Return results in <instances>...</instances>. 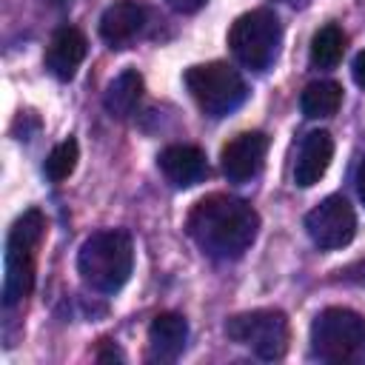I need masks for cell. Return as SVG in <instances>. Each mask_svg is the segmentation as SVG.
Listing matches in <instances>:
<instances>
[{
    "label": "cell",
    "instance_id": "obj_1",
    "mask_svg": "<svg viewBox=\"0 0 365 365\" xmlns=\"http://www.w3.org/2000/svg\"><path fill=\"white\" fill-rule=\"evenodd\" d=\"M259 214L251 202L231 194H208L197 200L185 217V234L214 259H240L257 240Z\"/></svg>",
    "mask_w": 365,
    "mask_h": 365
},
{
    "label": "cell",
    "instance_id": "obj_2",
    "mask_svg": "<svg viewBox=\"0 0 365 365\" xmlns=\"http://www.w3.org/2000/svg\"><path fill=\"white\" fill-rule=\"evenodd\" d=\"M134 268V242L125 231H94L77 251L80 279L97 294H117Z\"/></svg>",
    "mask_w": 365,
    "mask_h": 365
},
{
    "label": "cell",
    "instance_id": "obj_3",
    "mask_svg": "<svg viewBox=\"0 0 365 365\" xmlns=\"http://www.w3.org/2000/svg\"><path fill=\"white\" fill-rule=\"evenodd\" d=\"M46 217L40 208L23 211L6 240V277H3V305L14 308L23 302L34 288V268H37V248L46 237Z\"/></svg>",
    "mask_w": 365,
    "mask_h": 365
},
{
    "label": "cell",
    "instance_id": "obj_4",
    "mask_svg": "<svg viewBox=\"0 0 365 365\" xmlns=\"http://www.w3.org/2000/svg\"><path fill=\"white\" fill-rule=\"evenodd\" d=\"M311 354L322 362L365 365V317L351 308H325L311 322Z\"/></svg>",
    "mask_w": 365,
    "mask_h": 365
},
{
    "label": "cell",
    "instance_id": "obj_5",
    "mask_svg": "<svg viewBox=\"0 0 365 365\" xmlns=\"http://www.w3.org/2000/svg\"><path fill=\"white\" fill-rule=\"evenodd\" d=\"M182 83H185L191 100L197 103V108L214 120L237 111L248 97V86H245L242 74L231 63H222V60H211V63L185 68Z\"/></svg>",
    "mask_w": 365,
    "mask_h": 365
},
{
    "label": "cell",
    "instance_id": "obj_6",
    "mask_svg": "<svg viewBox=\"0 0 365 365\" xmlns=\"http://www.w3.org/2000/svg\"><path fill=\"white\" fill-rule=\"evenodd\" d=\"M282 23L271 9H251L228 29V48L242 68L265 71L279 54Z\"/></svg>",
    "mask_w": 365,
    "mask_h": 365
},
{
    "label": "cell",
    "instance_id": "obj_7",
    "mask_svg": "<svg viewBox=\"0 0 365 365\" xmlns=\"http://www.w3.org/2000/svg\"><path fill=\"white\" fill-rule=\"evenodd\" d=\"M225 336L237 345L251 348L259 359H282L288 351V339H291V328H288V317L277 308H257V311H245V314H234L225 322Z\"/></svg>",
    "mask_w": 365,
    "mask_h": 365
},
{
    "label": "cell",
    "instance_id": "obj_8",
    "mask_svg": "<svg viewBox=\"0 0 365 365\" xmlns=\"http://www.w3.org/2000/svg\"><path fill=\"white\" fill-rule=\"evenodd\" d=\"M305 231L319 251H336L354 240L356 214L342 194H331L305 214Z\"/></svg>",
    "mask_w": 365,
    "mask_h": 365
},
{
    "label": "cell",
    "instance_id": "obj_9",
    "mask_svg": "<svg viewBox=\"0 0 365 365\" xmlns=\"http://www.w3.org/2000/svg\"><path fill=\"white\" fill-rule=\"evenodd\" d=\"M265 154H268V137L262 131H242L234 140H228L220 151L222 174L231 182H248L251 177L259 174Z\"/></svg>",
    "mask_w": 365,
    "mask_h": 365
},
{
    "label": "cell",
    "instance_id": "obj_10",
    "mask_svg": "<svg viewBox=\"0 0 365 365\" xmlns=\"http://www.w3.org/2000/svg\"><path fill=\"white\" fill-rule=\"evenodd\" d=\"M88 51V40L80 29L74 26H63L51 34L48 48H46V68L57 77V80H71L80 68V63L86 60Z\"/></svg>",
    "mask_w": 365,
    "mask_h": 365
},
{
    "label": "cell",
    "instance_id": "obj_11",
    "mask_svg": "<svg viewBox=\"0 0 365 365\" xmlns=\"http://www.w3.org/2000/svg\"><path fill=\"white\" fill-rule=\"evenodd\" d=\"M331 157H334V137L328 131H311L305 134L302 145H299V154H297V165H294V182L299 188H311L317 185L328 165H331Z\"/></svg>",
    "mask_w": 365,
    "mask_h": 365
},
{
    "label": "cell",
    "instance_id": "obj_12",
    "mask_svg": "<svg viewBox=\"0 0 365 365\" xmlns=\"http://www.w3.org/2000/svg\"><path fill=\"white\" fill-rule=\"evenodd\" d=\"M157 165L174 188H191L208 174L205 154L197 145H168L160 151Z\"/></svg>",
    "mask_w": 365,
    "mask_h": 365
},
{
    "label": "cell",
    "instance_id": "obj_13",
    "mask_svg": "<svg viewBox=\"0 0 365 365\" xmlns=\"http://www.w3.org/2000/svg\"><path fill=\"white\" fill-rule=\"evenodd\" d=\"M143 26H145V9L134 0H117L100 17V37L111 48H123L143 31Z\"/></svg>",
    "mask_w": 365,
    "mask_h": 365
},
{
    "label": "cell",
    "instance_id": "obj_14",
    "mask_svg": "<svg viewBox=\"0 0 365 365\" xmlns=\"http://www.w3.org/2000/svg\"><path fill=\"white\" fill-rule=\"evenodd\" d=\"M185 339H188V322L177 311H163L148 325V354H151V359H160V362L177 359L185 348Z\"/></svg>",
    "mask_w": 365,
    "mask_h": 365
},
{
    "label": "cell",
    "instance_id": "obj_15",
    "mask_svg": "<svg viewBox=\"0 0 365 365\" xmlns=\"http://www.w3.org/2000/svg\"><path fill=\"white\" fill-rule=\"evenodd\" d=\"M143 91H145L143 74H140L137 68H125V71H120V74L108 83V88H106V94H103V106H106V111H108L114 120H125V117H131L134 108L140 106Z\"/></svg>",
    "mask_w": 365,
    "mask_h": 365
},
{
    "label": "cell",
    "instance_id": "obj_16",
    "mask_svg": "<svg viewBox=\"0 0 365 365\" xmlns=\"http://www.w3.org/2000/svg\"><path fill=\"white\" fill-rule=\"evenodd\" d=\"M342 106V86L334 80H314L299 94V108L308 120H322L336 114Z\"/></svg>",
    "mask_w": 365,
    "mask_h": 365
},
{
    "label": "cell",
    "instance_id": "obj_17",
    "mask_svg": "<svg viewBox=\"0 0 365 365\" xmlns=\"http://www.w3.org/2000/svg\"><path fill=\"white\" fill-rule=\"evenodd\" d=\"M345 43H348V37H345V31L339 26H334V23L322 26L311 37V66L314 68H334V66H339V60L345 54Z\"/></svg>",
    "mask_w": 365,
    "mask_h": 365
},
{
    "label": "cell",
    "instance_id": "obj_18",
    "mask_svg": "<svg viewBox=\"0 0 365 365\" xmlns=\"http://www.w3.org/2000/svg\"><path fill=\"white\" fill-rule=\"evenodd\" d=\"M77 160H80V145H77L74 137L57 143V145L51 148V154L46 157V177H48L51 182L68 180L71 171L77 168Z\"/></svg>",
    "mask_w": 365,
    "mask_h": 365
},
{
    "label": "cell",
    "instance_id": "obj_19",
    "mask_svg": "<svg viewBox=\"0 0 365 365\" xmlns=\"http://www.w3.org/2000/svg\"><path fill=\"white\" fill-rule=\"evenodd\" d=\"M168 3V9H174V11H180V14H194V11H200L208 0H165Z\"/></svg>",
    "mask_w": 365,
    "mask_h": 365
},
{
    "label": "cell",
    "instance_id": "obj_20",
    "mask_svg": "<svg viewBox=\"0 0 365 365\" xmlns=\"http://www.w3.org/2000/svg\"><path fill=\"white\" fill-rule=\"evenodd\" d=\"M351 74H354V80H356V86H359V88H365V51H359V54L354 57V66H351Z\"/></svg>",
    "mask_w": 365,
    "mask_h": 365
},
{
    "label": "cell",
    "instance_id": "obj_21",
    "mask_svg": "<svg viewBox=\"0 0 365 365\" xmlns=\"http://www.w3.org/2000/svg\"><path fill=\"white\" fill-rule=\"evenodd\" d=\"M114 359H117V362L123 359V354H120L117 348H100V351H97V362H114Z\"/></svg>",
    "mask_w": 365,
    "mask_h": 365
},
{
    "label": "cell",
    "instance_id": "obj_22",
    "mask_svg": "<svg viewBox=\"0 0 365 365\" xmlns=\"http://www.w3.org/2000/svg\"><path fill=\"white\" fill-rule=\"evenodd\" d=\"M356 194H359V200H362V205H365V160H362L359 168H356Z\"/></svg>",
    "mask_w": 365,
    "mask_h": 365
}]
</instances>
